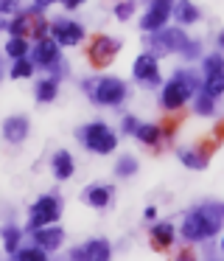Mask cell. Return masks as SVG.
<instances>
[{
	"label": "cell",
	"mask_w": 224,
	"mask_h": 261,
	"mask_svg": "<svg viewBox=\"0 0 224 261\" xmlns=\"http://www.w3.org/2000/svg\"><path fill=\"white\" fill-rule=\"evenodd\" d=\"M20 9V0H0V14H11Z\"/></svg>",
	"instance_id": "8d00e7d4"
},
{
	"label": "cell",
	"mask_w": 224,
	"mask_h": 261,
	"mask_svg": "<svg viewBox=\"0 0 224 261\" xmlns=\"http://www.w3.org/2000/svg\"><path fill=\"white\" fill-rule=\"evenodd\" d=\"M34 242H37L42 250L53 253V250H59L62 242H65V230L56 227V225H45V227H39V230H34Z\"/></svg>",
	"instance_id": "7c38bea8"
},
{
	"label": "cell",
	"mask_w": 224,
	"mask_h": 261,
	"mask_svg": "<svg viewBox=\"0 0 224 261\" xmlns=\"http://www.w3.org/2000/svg\"><path fill=\"white\" fill-rule=\"evenodd\" d=\"M185 42H188V37H185V31L177 25V29L151 31L149 40H146V45H149L154 54H171V51H182Z\"/></svg>",
	"instance_id": "8992f818"
},
{
	"label": "cell",
	"mask_w": 224,
	"mask_h": 261,
	"mask_svg": "<svg viewBox=\"0 0 224 261\" xmlns=\"http://www.w3.org/2000/svg\"><path fill=\"white\" fill-rule=\"evenodd\" d=\"M11 258L14 261H48V250H42L39 244L37 247H17L11 253Z\"/></svg>",
	"instance_id": "603a6c76"
},
{
	"label": "cell",
	"mask_w": 224,
	"mask_h": 261,
	"mask_svg": "<svg viewBox=\"0 0 224 261\" xmlns=\"http://www.w3.org/2000/svg\"><path fill=\"white\" fill-rule=\"evenodd\" d=\"M78 141H81L87 149L98 152V154H109L112 149L118 146V138L112 135V129L106 124H101V121L81 126V129H78Z\"/></svg>",
	"instance_id": "3957f363"
},
{
	"label": "cell",
	"mask_w": 224,
	"mask_h": 261,
	"mask_svg": "<svg viewBox=\"0 0 224 261\" xmlns=\"http://www.w3.org/2000/svg\"><path fill=\"white\" fill-rule=\"evenodd\" d=\"M73 261H109L112 258V247L104 242V239H95V242H87L84 247H76L70 253Z\"/></svg>",
	"instance_id": "30bf717a"
},
{
	"label": "cell",
	"mask_w": 224,
	"mask_h": 261,
	"mask_svg": "<svg viewBox=\"0 0 224 261\" xmlns=\"http://www.w3.org/2000/svg\"><path fill=\"white\" fill-rule=\"evenodd\" d=\"M199 51H202V45H199V42H185V48H182V51H179V54H182V57L185 59H196V57H199Z\"/></svg>",
	"instance_id": "1f68e13d"
},
{
	"label": "cell",
	"mask_w": 224,
	"mask_h": 261,
	"mask_svg": "<svg viewBox=\"0 0 224 261\" xmlns=\"http://www.w3.org/2000/svg\"><path fill=\"white\" fill-rule=\"evenodd\" d=\"M174 17H177V25H190L199 20V9L190 0H179V3H174Z\"/></svg>",
	"instance_id": "ac0fdd59"
},
{
	"label": "cell",
	"mask_w": 224,
	"mask_h": 261,
	"mask_svg": "<svg viewBox=\"0 0 224 261\" xmlns=\"http://www.w3.org/2000/svg\"><path fill=\"white\" fill-rule=\"evenodd\" d=\"M48 31H50V25L45 23V20H34V31H31V34L37 37V40H42V37H48Z\"/></svg>",
	"instance_id": "d6a6232c"
},
{
	"label": "cell",
	"mask_w": 224,
	"mask_h": 261,
	"mask_svg": "<svg viewBox=\"0 0 224 261\" xmlns=\"http://www.w3.org/2000/svg\"><path fill=\"white\" fill-rule=\"evenodd\" d=\"M149 9H160V12H174V0H149Z\"/></svg>",
	"instance_id": "836d02e7"
},
{
	"label": "cell",
	"mask_w": 224,
	"mask_h": 261,
	"mask_svg": "<svg viewBox=\"0 0 224 261\" xmlns=\"http://www.w3.org/2000/svg\"><path fill=\"white\" fill-rule=\"evenodd\" d=\"M34 3H39V6H50V3H56V0H34Z\"/></svg>",
	"instance_id": "ab89813d"
},
{
	"label": "cell",
	"mask_w": 224,
	"mask_h": 261,
	"mask_svg": "<svg viewBox=\"0 0 224 261\" xmlns=\"http://www.w3.org/2000/svg\"><path fill=\"white\" fill-rule=\"evenodd\" d=\"M48 70H50V76H53V79H62V76L67 73V65L62 62V57H59V59H56V62H53V65H50V68H48Z\"/></svg>",
	"instance_id": "e575fe53"
},
{
	"label": "cell",
	"mask_w": 224,
	"mask_h": 261,
	"mask_svg": "<svg viewBox=\"0 0 224 261\" xmlns=\"http://www.w3.org/2000/svg\"><path fill=\"white\" fill-rule=\"evenodd\" d=\"M62 3H65V9H78L84 0H62Z\"/></svg>",
	"instance_id": "74e56055"
},
{
	"label": "cell",
	"mask_w": 224,
	"mask_h": 261,
	"mask_svg": "<svg viewBox=\"0 0 224 261\" xmlns=\"http://www.w3.org/2000/svg\"><path fill=\"white\" fill-rule=\"evenodd\" d=\"M73 171H76V163H73V154L67 152V149H62V152L53 154V174L56 180H70Z\"/></svg>",
	"instance_id": "5bb4252c"
},
{
	"label": "cell",
	"mask_w": 224,
	"mask_h": 261,
	"mask_svg": "<svg viewBox=\"0 0 224 261\" xmlns=\"http://www.w3.org/2000/svg\"><path fill=\"white\" fill-rule=\"evenodd\" d=\"M137 126H140V121L134 118V115H126V118H123V132H126V135H134Z\"/></svg>",
	"instance_id": "d590c367"
},
{
	"label": "cell",
	"mask_w": 224,
	"mask_h": 261,
	"mask_svg": "<svg viewBox=\"0 0 224 261\" xmlns=\"http://www.w3.org/2000/svg\"><path fill=\"white\" fill-rule=\"evenodd\" d=\"M221 253H224V239H221Z\"/></svg>",
	"instance_id": "7bdbcfd3"
},
{
	"label": "cell",
	"mask_w": 224,
	"mask_h": 261,
	"mask_svg": "<svg viewBox=\"0 0 224 261\" xmlns=\"http://www.w3.org/2000/svg\"><path fill=\"white\" fill-rule=\"evenodd\" d=\"M118 48H121V42L112 40V37H104V34L95 37V40L90 42V62H93L95 68H106V65L118 57Z\"/></svg>",
	"instance_id": "ba28073f"
},
{
	"label": "cell",
	"mask_w": 224,
	"mask_h": 261,
	"mask_svg": "<svg viewBox=\"0 0 224 261\" xmlns=\"http://www.w3.org/2000/svg\"><path fill=\"white\" fill-rule=\"evenodd\" d=\"M0 76H3V59H0Z\"/></svg>",
	"instance_id": "b9f144b4"
},
{
	"label": "cell",
	"mask_w": 224,
	"mask_h": 261,
	"mask_svg": "<svg viewBox=\"0 0 224 261\" xmlns=\"http://www.w3.org/2000/svg\"><path fill=\"white\" fill-rule=\"evenodd\" d=\"M90 98H93L95 104H101V107H118V104H123V98H126V85H123L121 79L104 76V79L95 82Z\"/></svg>",
	"instance_id": "5b68a950"
},
{
	"label": "cell",
	"mask_w": 224,
	"mask_h": 261,
	"mask_svg": "<svg viewBox=\"0 0 224 261\" xmlns=\"http://www.w3.org/2000/svg\"><path fill=\"white\" fill-rule=\"evenodd\" d=\"M59 42L53 40V37H42V40H37V45L31 48V59L37 65H42V68H50V65L59 59Z\"/></svg>",
	"instance_id": "8fae6325"
},
{
	"label": "cell",
	"mask_w": 224,
	"mask_h": 261,
	"mask_svg": "<svg viewBox=\"0 0 224 261\" xmlns=\"http://www.w3.org/2000/svg\"><path fill=\"white\" fill-rule=\"evenodd\" d=\"M202 70H205V76L221 73V70H224V57H221V54H210V57H205V62H202Z\"/></svg>",
	"instance_id": "83f0119b"
},
{
	"label": "cell",
	"mask_w": 224,
	"mask_h": 261,
	"mask_svg": "<svg viewBox=\"0 0 224 261\" xmlns=\"http://www.w3.org/2000/svg\"><path fill=\"white\" fill-rule=\"evenodd\" d=\"M216 42H218V48H221V51H224V31H221V34H218V40H216Z\"/></svg>",
	"instance_id": "60d3db41"
},
{
	"label": "cell",
	"mask_w": 224,
	"mask_h": 261,
	"mask_svg": "<svg viewBox=\"0 0 224 261\" xmlns=\"http://www.w3.org/2000/svg\"><path fill=\"white\" fill-rule=\"evenodd\" d=\"M165 20H168V12H160V9H149V12L143 14V20H140V29H143L146 34H151V31L165 29Z\"/></svg>",
	"instance_id": "ffe728a7"
},
{
	"label": "cell",
	"mask_w": 224,
	"mask_h": 261,
	"mask_svg": "<svg viewBox=\"0 0 224 261\" xmlns=\"http://www.w3.org/2000/svg\"><path fill=\"white\" fill-rule=\"evenodd\" d=\"M50 34H53V40L59 42L62 48L78 45V42L84 40V29L76 20H53V23H50Z\"/></svg>",
	"instance_id": "9c48e42d"
},
{
	"label": "cell",
	"mask_w": 224,
	"mask_h": 261,
	"mask_svg": "<svg viewBox=\"0 0 224 261\" xmlns=\"http://www.w3.org/2000/svg\"><path fill=\"white\" fill-rule=\"evenodd\" d=\"M218 227H221V225L213 219L210 211H207L205 205H199L196 211H190V214L185 216V222H182V236L188 239V242H202V239L216 236Z\"/></svg>",
	"instance_id": "7a4b0ae2"
},
{
	"label": "cell",
	"mask_w": 224,
	"mask_h": 261,
	"mask_svg": "<svg viewBox=\"0 0 224 261\" xmlns=\"http://www.w3.org/2000/svg\"><path fill=\"white\" fill-rule=\"evenodd\" d=\"M9 31H11V37H28L34 31V14L31 12L17 14V17L9 23Z\"/></svg>",
	"instance_id": "44dd1931"
},
{
	"label": "cell",
	"mask_w": 224,
	"mask_h": 261,
	"mask_svg": "<svg viewBox=\"0 0 224 261\" xmlns=\"http://www.w3.org/2000/svg\"><path fill=\"white\" fill-rule=\"evenodd\" d=\"M132 76L140 82V85H146V87H157L160 85V62H157V54H151V51H146V54H140L137 59H134V65H132Z\"/></svg>",
	"instance_id": "52a82bcc"
},
{
	"label": "cell",
	"mask_w": 224,
	"mask_h": 261,
	"mask_svg": "<svg viewBox=\"0 0 224 261\" xmlns=\"http://www.w3.org/2000/svg\"><path fill=\"white\" fill-rule=\"evenodd\" d=\"M143 216H146V219H154V216H157V208H154V205H149V208L143 211Z\"/></svg>",
	"instance_id": "f35d334b"
},
{
	"label": "cell",
	"mask_w": 224,
	"mask_h": 261,
	"mask_svg": "<svg viewBox=\"0 0 224 261\" xmlns=\"http://www.w3.org/2000/svg\"><path fill=\"white\" fill-rule=\"evenodd\" d=\"M34 70V59H14V68H11V79H28Z\"/></svg>",
	"instance_id": "4316f807"
},
{
	"label": "cell",
	"mask_w": 224,
	"mask_h": 261,
	"mask_svg": "<svg viewBox=\"0 0 224 261\" xmlns=\"http://www.w3.org/2000/svg\"><path fill=\"white\" fill-rule=\"evenodd\" d=\"M196 113L199 115H213V110H216V98L213 96H207L205 90H202V96H196Z\"/></svg>",
	"instance_id": "f1b7e54d"
},
{
	"label": "cell",
	"mask_w": 224,
	"mask_h": 261,
	"mask_svg": "<svg viewBox=\"0 0 224 261\" xmlns=\"http://www.w3.org/2000/svg\"><path fill=\"white\" fill-rule=\"evenodd\" d=\"M134 138H137L140 143H146V146H157L165 135H162V126H157V124H140L137 129H134Z\"/></svg>",
	"instance_id": "d6986e66"
},
{
	"label": "cell",
	"mask_w": 224,
	"mask_h": 261,
	"mask_svg": "<svg viewBox=\"0 0 224 261\" xmlns=\"http://www.w3.org/2000/svg\"><path fill=\"white\" fill-rule=\"evenodd\" d=\"M20 239H22V230L20 227H3V242H6V253H14L20 247Z\"/></svg>",
	"instance_id": "484cf974"
},
{
	"label": "cell",
	"mask_w": 224,
	"mask_h": 261,
	"mask_svg": "<svg viewBox=\"0 0 224 261\" xmlns=\"http://www.w3.org/2000/svg\"><path fill=\"white\" fill-rule=\"evenodd\" d=\"M59 216H62V202H59V197H53V194H45V197H39L37 202H34L31 219H28L25 230L34 233V230H39V227H45V225H53Z\"/></svg>",
	"instance_id": "277c9868"
},
{
	"label": "cell",
	"mask_w": 224,
	"mask_h": 261,
	"mask_svg": "<svg viewBox=\"0 0 224 261\" xmlns=\"http://www.w3.org/2000/svg\"><path fill=\"white\" fill-rule=\"evenodd\" d=\"M134 171H137V160H134V158H129V154H126V158L118 160V166H115V174L118 177H132Z\"/></svg>",
	"instance_id": "f546056e"
},
{
	"label": "cell",
	"mask_w": 224,
	"mask_h": 261,
	"mask_svg": "<svg viewBox=\"0 0 224 261\" xmlns=\"http://www.w3.org/2000/svg\"><path fill=\"white\" fill-rule=\"evenodd\" d=\"M199 87H202V82H199V76H196L193 70H177V73L162 85V98L160 101H162L165 110H179Z\"/></svg>",
	"instance_id": "6da1fadb"
},
{
	"label": "cell",
	"mask_w": 224,
	"mask_h": 261,
	"mask_svg": "<svg viewBox=\"0 0 224 261\" xmlns=\"http://www.w3.org/2000/svg\"><path fill=\"white\" fill-rule=\"evenodd\" d=\"M109 188L106 186H90V188H84L81 191V199L87 205H93V208H106L109 205Z\"/></svg>",
	"instance_id": "e0dca14e"
},
{
	"label": "cell",
	"mask_w": 224,
	"mask_h": 261,
	"mask_svg": "<svg viewBox=\"0 0 224 261\" xmlns=\"http://www.w3.org/2000/svg\"><path fill=\"white\" fill-rule=\"evenodd\" d=\"M132 14H134V3H132V0H123V3H118V6H115V17L118 20H129Z\"/></svg>",
	"instance_id": "4dcf8cb0"
},
{
	"label": "cell",
	"mask_w": 224,
	"mask_h": 261,
	"mask_svg": "<svg viewBox=\"0 0 224 261\" xmlns=\"http://www.w3.org/2000/svg\"><path fill=\"white\" fill-rule=\"evenodd\" d=\"M177 158L182 160V163L188 166V169L202 171V169L207 166V158H210V149H205V152H202V149H179V152H177Z\"/></svg>",
	"instance_id": "9a60e30c"
},
{
	"label": "cell",
	"mask_w": 224,
	"mask_h": 261,
	"mask_svg": "<svg viewBox=\"0 0 224 261\" xmlns=\"http://www.w3.org/2000/svg\"><path fill=\"white\" fill-rule=\"evenodd\" d=\"M171 242H174V225L171 222H157L151 227V244L157 250H165V247H171Z\"/></svg>",
	"instance_id": "2e32d148"
},
{
	"label": "cell",
	"mask_w": 224,
	"mask_h": 261,
	"mask_svg": "<svg viewBox=\"0 0 224 261\" xmlns=\"http://www.w3.org/2000/svg\"><path fill=\"white\" fill-rule=\"evenodd\" d=\"M56 93H59V79H53V76H50V79H42L37 85V101L39 104H48V101H53V98H56Z\"/></svg>",
	"instance_id": "7402d4cb"
},
{
	"label": "cell",
	"mask_w": 224,
	"mask_h": 261,
	"mask_svg": "<svg viewBox=\"0 0 224 261\" xmlns=\"http://www.w3.org/2000/svg\"><path fill=\"white\" fill-rule=\"evenodd\" d=\"M28 129H31V124H28L25 115H11L3 124V135L9 143H22L28 138Z\"/></svg>",
	"instance_id": "4fadbf2b"
},
{
	"label": "cell",
	"mask_w": 224,
	"mask_h": 261,
	"mask_svg": "<svg viewBox=\"0 0 224 261\" xmlns=\"http://www.w3.org/2000/svg\"><path fill=\"white\" fill-rule=\"evenodd\" d=\"M6 54H9L11 59H22L31 54V48H28V40L25 37H11L9 45H6Z\"/></svg>",
	"instance_id": "d4e9b609"
},
{
	"label": "cell",
	"mask_w": 224,
	"mask_h": 261,
	"mask_svg": "<svg viewBox=\"0 0 224 261\" xmlns=\"http://www.w3.org/2000/svg\"><path fill=\"white\" fill-rule=\"evenodd\" d=\"M202 90H205L207 96H213V98L224 96V70H221V73L205 76V85H202Z\"/></svg>",
	"instance_id": "cb8c5ba5"
}]
</instances>
